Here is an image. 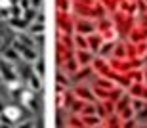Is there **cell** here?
Returning <instances> with one entry per match:
<instances>
[{"label":"cell","instance_id":"cell-1","mask_svg":"<svg viewBox=\"0 0 147 128\" xmlns=\"http://www.w3.org/2000/svg\"><path fill=\"white\" fill-rule=\"evenodd\" d=\"M19 115H21V111L17 109V107H6L4 109V113H2V119L4 121H8V123H16L17 119H19Z\"/></svg>","mask_w":147,"mask_h":128},{"label":"cell","instance_id":"cell-2","mask_svg":"<svg viewBox=\"0 0 147 128\" xmlns=\"http://www.w3.org/2000/svg\"><path fill=\"white\" fill-rule=\"evenodd\" d=\"M0 73H2V77H4L6 80H13V78H16V75H13V69H11L10 63L0 61Z\"/></svg>","mask_w":147,"mask_h":128},{"label":"cell","instance_id":"cell-3","mask_svg":"<svg viewBox=\"0 0 147 128\" xmlns=\"http://www.w3.org/2000/svg\"><path fill=\"white\" fill-rule=\"evenodd\" d=\"M10 4H11V0H0V10H8V8H10Z\"/></svg>","mask_w":147,"mask_h":128},{"label":"cell","instance_id":"cell-4","mask_svg":"<svg viewBox=\"0 0 147 128\" xmlns=\"http://www.w3.org/2000/svg\"><path fill=\"white\" fill-rule=\"evenodd\" d=\"M33 31H34V33H36V31H38V33H42V25H34Z\"/></svg>","mask_w":147,"mask_h":128},{"label":"cell","instance_id":"cell-5","mask_svg":"<svg viewBox=\"0 0 147 128\" xmlns=\"http://www.w3.org/2000/svg\"><path fill=\"white\" fill-rule=\"evenodd\" d=\"M0 48H2V38H0Z\"/></svg>","mask_w":147,"mask_h":128},{"label":"cell","instance_id":"cell-6","mask_svg":"<svg viewBox=\"0 0 147 128\" xmlns=\"http://www.w3.org/2000/svg\"><path fill=\"white\" fill-rule=\"evenodd\" d=\"M0 17H2V11H0Z\"/></svg>","mask_w":147,"mask_h":128}]
</instances>
